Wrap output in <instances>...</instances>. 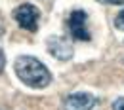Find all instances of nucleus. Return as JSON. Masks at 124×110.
Masks as SVG:
<instances>
[{
  "instance_id": "obj_1",
  "label": "nucleus",
  "mask_w": 124,
  "mask_h": 110,
  "mask_svg": "<svg viewBox=\"0 0 124 110\" xmlns=\"http://www.w3.org/2000/svg\"><path fill=\"white\" fill-rule=\"evenodd\" d=\"M14 70H16L17 78L32 89H42V87L50 85V82H52V72L36 57H31V55L17 57Z\"/></svg>"
},
{
  "instance_id": "obj_2",
  "label": "nucleus",
  "mask_w": 124,
  "mask_h": 110,
  "mask_svg": "<svg viewBox=\"0 0 124 110\" xmlns=\"http://www.w3.org/2000/svg\"><path fill=\"white\" fill-rule=\"evenodd\" d=\"M38 17H40V12L36 6L32 4H21L14 10V19L17 21V25L25 31L34 32L38 29Z\"/></svg>"
},
{
  "instance_id": "obj_3",
  "label": "nucleus",
  "mask_w": 124,
  "mask_h": 110,
  "mask_svg": "<svg viewBox=\"0 0 124 110\" xmlns=\"http://www.w3.org/2000/svg\"><path fill=\"white\" fill-rule=\"evenodd\" d=\"M46 47H48V51H50L55 59H59V61H69V59L75 55L73 44H71L67 38L57 36V34L50 36V38L46 40Z\"/></svg>"
},
{
  "instance_id": "obj_4",
  "label": "nucleus",
  "mask_w": 124,
  "mask_h": 110,
  "mask_svg": "<svg viewBox=\"0 0 124 110\" xmlns=\"http://www.w3.org/2000/svg\"><path fill=\"white\" fill-rule=\"evenodd\" d=\"M86 12L84 10H75L71 15H69V32L73 34L75 40H90V31L86 27Z\"/></svg>"
},
{
  "instance_id": "obj_5",
  "label": "nucleus",
  "mask_w": 124,
  "mask_h": 110,
  "mask_svg": "<svg viewBox=\"0 0 124 110\" xmlns=\"http://www.w3.org/2000/svg\"><path fill=\"white\" fill-rule=\"evenodd\" d=\"M95 104H97V99L90 93H71L63 101L65 110H93Z\"/></svg>"
},
{
  "instance_id": "obj_6",
  "label": "nucleus",
  "mask_w": 124,
  "mask_h": 110,
  "mask_svg": "<svg viewBox=\"0 0 124 110\" xmlns=\"http://www.w3.org/2000/svg\"><path fill=\"white\" fill-rule=\"evenodd\" d=\"M115 27H116V29H120V31H124V10L115 17Z\"/></svg>"
},
{
  "instance_id": "obj_7",
  "label": "nucleus",
  "mask_w": 124,
  "mask_h": 110,
  "mask_svg": "<svg viewBox=\"0 0 124 110\" xmlns=\"http://www.w3.org/2000/svg\"><path fill=\"white\" fill-rule=\"evenodd\" d=\"M113 110H124V97H120V99H116V101H115Z\"/></svg>"
},
{
  "instance_id": "obj_8",
  "label": "nucleus",
  "mask_w": 124,
  "mask_h": 110,
  "mask_svg": "<svg viewBox=\"0 0 124 110\" xmlns=\"http://www.w3.org/2000/svg\"><path fill=\"white\" fill-rule=\"evenodd\" d=\"M4 66H6V55H4V51H2V47H0V72L4 70Z\"/></svg>"
},
{
  "instance_id": "obj_9",
  "label": "nucleus",
  "mask_w": 124,
  "mask_h": 110,
  "mask_svg": "<svg viewBox=\"0 0 124 110\" xmlns=\"http://www.w3.org/2000/svg\"><path fill=\"white\" fill-rule=\"evenodd\" d=\"M111 4H124V0H109Z\"/></svg>"
},
{
  "instance_id": "obj_10",
  "label": "nucleus",
  "mask_w": 124,
  "mask_h": 110,
  "mask_svg": "<svg viewBox=\"0 0 124 110\" xmlns=\"http://www.w3.org/2000/svg\"><path fill=\"white\" fill-rule=\"evenodd\" d=\"M0 32H2V29H0Z\"/></svg>"
}]
</instances>
